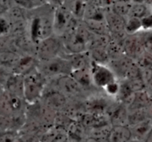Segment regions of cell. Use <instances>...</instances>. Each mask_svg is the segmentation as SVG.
I'll list each match as a JSON object with an SVG mask.
<instances>
[{
  "label": "cell",
  "instance_id": "obj_23",
  "mask_svg": "<svg viewBox=\"0 0 152 142\" xmlns=\"http://www.w3.org/2000/svg\"><path fill=\"white\" fill-rule=\"evenodd\" d=\"M146 11H147V8L145 5H142V4H137L134 7L130 8L129 14H131V17L141 20L142 18L146 16Z\"/></svg>",
  "mask_w": 152,
  "mask_h": 142
},
{
  "label": "cell",
  "instance_id": "obj_20",
  "mask_svg": "<svg viewBox=\"0 0 152 142\" xmlns=\"http://www.w3.org/2000/svg\"><path fill=\"white\" fill-rule=\"evenodd\" d=\"M107 25L110 31H112L113 33H119L125 30V23L122 18L119 15H111L108 17Z\"/></svg>",
  "mask_w": 152,
  "mask_h": 142
},
{
  "label": "cell",
  "instance_id": "obj_10",
  "mask_svg": "<svg viewBox=\"0 0 152 142\" xmlns=\"http://www.w3.org/2000/svg\"><path fill=\"white\" fill-rule=\"evenodd\" d=\"M43 104L53 111L62 110L66 105V98L60 91L53 90L42 95Z\"/></svg>",
  "mask_w": 152,
  "mask_h": 142
},
{
  "label": "cell",
  "instance_id": "obj_22",
  "mask_svg": "<svg viewBox=\"0 0 152 142\" xmlns=\"http://www.w3.org/2000/svg\"><path fill=\"white\" fill-rule=\"evenodd\" d=\"M127 33L129 35L135 34L137 32L142 30L141 20L138 18L131 17L127 23H125V28Z\"/></svg>",
  "mask_w": 152,
  "mask_h": 142
},
{
  "label": "cell",
  "instance_id": "obj_24",
  "mask_svg": "<svg viewBox=\"0 0 152 142\" xmlns=\"http://www.w3.org/2000/svg\"><path fill=\"white\" fill-rule=\"evenodd\" d=\"M140 39L145 52L152 55V31H146Z\"/></svg>",
  "mask_w": 152,
  "mask_h": 142
},
{
  "label": "cell",
  "instance_id": "obj_7",
  "mask_svg": "<svg viewBox=\"0 0 152 142\" xmlns=\"http://www.w3.org/2000/svg\"><path fill=\"white\" fill-rule=\"evenodd\" d=\"M57 88L66 98L78 97L83 88L70 74L60 76L57 79Z\"/></svg>",
  "mask_w": 152,
  "mask_h": 142
},
{
  "label": "cell",
  "instance_id": "obj_2",
  "mask_svg": "<svg viewBox=\"0 0 152 142\" xmlns=\"http://www.w3.org/2000/svg\"><path fill=\"white\" fill-rule=\"evenodd\" d=\"M46 79L35 68L24 76L23 83V98L25 101L33 104L42 97L44 91Z\"/></svg>",
  "mask_w": 152,
  "mask_h": 142
},
{
  "label": "cell",
  "instance_id": "obj_1",
  "mask_svg": "<svg viewBox=\"0 0 152 142\" xmlns=\"http://www.w3.org/2000/svg\"><path fill=\"white\" fill-rule=\"evenodd\" d=\"M94 38L87 29L83 28H73L65 36L63 47L70 55H81L89 50Z\"/></svg>",
  "mask_w": 152,
  "mask_h": 142
},
{
  "label": "cell",
  "instance_id": "obj_29",
  "mask_svg": "<svg viewBox=\"0 0 152 142\" xmlns=\"http://www.w3.org/2000/svg\"><path fill=\"white\" fill-rule=\"evenodd\" d=\"M11 1L10 0H0V13L5 12L10 8Z\"/></svg>",
  "mask_w": 152,
  "mask_h": 142
},
{
  "label": "cell",
  "instance_id": "obj_19",
  "mask_svg": "<svg viewBox=\"0 0 152 142\" xmlns=\"http://www.w3.org/2000/svg\"><path fill=\"white\" fill-rule=\"evenodd\" d=\"M148 119L145 109L128 110V126L133 127Z\"/></svg>",
  "mask_w": 152,
  "mask_h": 142
},
{
  "label": "cell",
  "instance_id": "obj_18",
  "mask_svg": "<svg viewBox=\"0 0 152 142\" xmlns=\"http://www.w3.org/2000/svg\"><path fill=\"white\" fill-rule=\"evenodd\" d=\"M20 57L13 51L0 52V64L3 66L14 68L20 60Z\"/></svg>",
  "mask_w": 152,
  "mask_h": 142
},
{
  "label": "cell",
  "instance_id": "obj_31",
  "mask_svg": "<svg viewBox=\"0 0 152 142\" xmlns=\"http://www.w3.org/2000/svg\"><path fill=\"white\" fill-rule=\"evenodd\" d=\"M146 113H147L148 118L152 121V101L151 102L150 104L148 106V107L146 108Z\"/></svg>",
  "mask_w": 152,
  "mask_h": 142
},
{
  "label": "cell",
  "instance_id": "obj_28",
  "mask_svg": "<svg viewBox=\"0 0 152 142\" xmlns=\"http://www.w3.org/2000/svg\"><path fill=\"white\" fill-rule=\"evenodd\" d=\"M16 2L20 5L26 8H32L39 4L38 0H16Z\"/></svg>",
  "mask_w": 152,
  "mask_h": 142
},
{
  "label": "cell",
  "instance_id": "obj_5",
  "mask_svg": "<svg viewBox=\"0 0 152 142\" xmlns=\"http://www.w3.org/2000/svg\"><path fill=\"white\" fill-rule=\"evenodd\" d=\"M36 55L39 60L46 61L60 56L63 42L58 37L50 36L36 44Z\"/></svg>",
  "mask_w": 152,
  "mask_h": 142
},
{
  "label": "cell",
  "instance_id": "obj_12",
  "mask_svg": "<svg viewBox=\"0 0 152 142\" xmlns=\"http://www.w3.org/2000/svg\"><path fill=\"white\" fill-rule=\"evenodd\" d=\"M23 83L24 76L13 73L6 78L5 82V90L23 98Z\"/></svg>",
  "mask_w": 152,
  "mask_h": 142
},
{
  "label": "cell",
  "instance_id": "obj_34",
  "mask_svg": "<svg viewBox=\"0 0 152 142\" xmlns=\"http://www.w3.org/2000/svg\"><path fill=\"white\" fill-rule=\"evenodd\" d=\"M64 142H78V141H76L75 139L69 137V136L68 135V137L65 139V141H64Z\"/></svg>",
  "mask_w": 152,
  "mask_h": 142
},
{
  "label": "cell",
  "instance_id": "obj_33",
  "mask_svg": "<svg viewBox=\"0 0 152 142\" xmlns=\"http://www.w3.org/2000/svg\"><path fill=\"white\" fill-rule=\"evenodd\" d=\"M5 80H6V78L5 77V74H4L3 71L0 69V85L5 83Z\"/></svg>",
  "mask_w": 152,
  "mask_h": 142
},
{
  "label": "cell",
  "instance_id": "obj_13",
  "mask_svg": "<svg viewBox=\"0 0 152 142\" xmlns=\"http://www.w3.org/2000/svg\"><path fill=\"white\" fill-rule=\"evenodd\" d=\"M67 137L68 133L65 129L54 126L41 135L40 142H64Z\"/></svg>",
  "mask_w": 152,
  "mask_h": 142
},
{
  "label": "cell",
  "instance_id": "obj_26",
  "mask_svg": "<svg viewBox=\"0 0 152 142\" xmlns=\"http://www.w3.org/2000/svg\"><path fill=\"white\" fill-rule=\"evenodd\" d=\"M11 26L8 20L4 17H0V36H6L8 32L11 31Z\"/></svg>",
  "mask_w": 152,
  "mask_h": 142
},
{
  "label": "cell",
  "instance_id": "obj_6",
  "mask_svg": "<svg viewBox=\"0 0 152 142\" xmlns=\"http://www.w3.org/2000/svg\"><path fill=\"white\" fill-rule=\"evenodd\" d=\"M90 67L93 86L96 87L104 89L107 85L117 80L113 71L104 64L93 61Z\"/></svg>",
  "mask_w": 152,
  "mask_h": 142
},
{
  "label": "cell",
  "instance_id": "obj_15",
  "mask_svg": "<svg viewBox=\"0 0 152 142\" xmlns=\"http://www.w3.org/2000/svg\"><path fill=\"white\" fill-rule=\"evenodd\" d=\"M70 75L79 83L82 88L90 87L93 85L91 72H90V67L87 68V66H85L73 69Z\"/></svg>",
  "mask_w": 152,
  "mask_h": 142
},
{
  "label": "cell",
  "instance_id": "obj_9",
  "mask_svg": "<svg viewBox=\"0 0 152 142\" xmlns=\"http://www.w3.org/2000/svg\"><path fill=\"white\" fill-rule=\"evenodd\" d=\"M71 23L72 17L68 11H57L53 19V33L58 36H66L73 29Z\"/></svg>",
  "mask_w": 152,
  "mask_h": 142
},
{
  "label": "cell",
  "instance_id": "obj_35",
  "mask_svg": "<svg viewBox=\"0 0 152 142\" xmlns=\"http://www.w3.org/2000/svg\"><path fill=\"white\" fill-rule=\"evenodd\" d=\"M130 142H142L141 141H138V140H135V139H132Z\"/></svg>",
  "mask_w": 152,
  "mask_h": 142
},
{
  "label": "cell",
  "instance_id": "obj_32",
  "mask_svg": "<svg viewBox=\"0 0 152 142\" xmlns=\"http://www.w3.org/2000/svg\"><path fill=\"white\" fill-rule=\"evenodd\" d=\"M142 142H152V129L150 130L148 134L146 135L145 138L143 140Z\"/></svg>",
  "mask_w": 152,
  "mask_h": 142
},
{
  "label": "cell",
  "instance_id": "obj_27",
  "mask_svg": "<svg viewBox=\"0 0 152 142\" xmlns=\"http://www.w3.org/2000/svg\"><path fill=\"white\" fill-rule=\"evenodd\" d=\"M142 29L145 31H152V14L146 15L141 19Z\"/></svg>",
  "mask_w": 152,
  "mask_h": 142
},
{
  "label": "cell",
  "instance_id": "obj_16",
  "mask_svg": "<svg viewBox=\"0 0 152 142\" xmlns=\"http://www.w3.org/2000/svg\"><path fill=\"white\" fill-rule=\"evenodd\" d=\"M110 124L114 125H128V108L125 104H119L109 114Z\"/></svg>",
  "mask_w": 152,
  "mask_h": 142
},
{
  "label": "cell",
  "instance_id": "obj_11",
  "mask_svg": "<svg viewBox=\"0 0 152 142\" xmlns=\"http://www.w3.org/2000/svg\"><path fill=\"white\" fill-rule=\"evenodd\" d=\"M133 139L131 128L128 125H114L104 142H130Z\"/></svg>",
  "mask_w": 152,
  "mask_h": 142
},
{
  "label": "cell",
  "instance_id": "obj_8",
  "mask_svg": "<svg viewBox=\"0 0 152 142\" xmlns=\"http://www.w3.org/2000/svg\"><path fill=\"white\" fill-rule=\"evenodd\" d=\"M122 51L125 56L132 60H137L145 52L140 36L128 35L122 42Z\"/></svg>",
  "mask_w": 152,
  "mask_h": 142
},
{
  "label": "cell",
  "instance_id": "obj_30",
  "mask_svg": "<svg viewBox=\"0 0 152 142\" xmlns=\"http://www.w3.org/2000/svg\"><path fill=\"white\" fill-rule=\"evenodd\" d=\"M80 142H103V141H102L99 140V139L87 135L85 138H83Z\"/></svg>",
  "mask_w": 152,
  "mask_h": 142
},
{
  "label": "cell",
  "instance_id": "obj_17",
  "mask_svg": "<svg viewBox=\"0 0 152 142\" xmlns=\"http://www.w3.org/2000/svg\"><path fill=\"white\" fill-rule=\"evenodd\" d=\"M130 128L132 133L133 139L143 141L146 135L152 129V121L147 119L137 125L130 127Z\"/></svg>",
  "mask_w": 152,
  "mask_h": 142
},
{
  "label": "cell",
  "instance_id": "obj_21",
  "mask_svg": "<svg viewBox=\"0 0 152 142\" xmlns=\"http://www.w3.org/2000/svg\"><path fill=\"white\" fill-rule=\"evenodd\" d=\"M9 130L17 131L14 118L0 115V133Z\"/></svg>",
  "mask_w": 152,
  "mask_h": 142
},
{
  "label": "cell",
  "instance_id": "obj_25",
  "mask_svg": "<svg viewBox=\"0 0 152 142\" xmlns=\"http://www.w3.org/2000/svg\"><path fill=\"white\" fill-rule=\"evenodd\" d=\"M119 89H120V83L116 80V81L113 82L110 84L107 85L104 88V91L105 92L106 95L111 97H117L118 94H119Z\"/></svg>",
  "mask_w": 152,
  "mask_h": 142
},
{
  "label": "cell",
  "instance_id": "obj_4",
  "mask_svg": "<svg viewBox=\"0 0 152 142\" xmlns=\"http://www.w3.org/2000/svg\"><path fill=\"white\" fill-rule=\"evenodd\" d=\"M25 100L4 90L0 95V115L9 117L22 115Z\"/></svg>",
  "mask_w": 152,
  "mask_h": 142
},
{
  "label": "cell",
  "instance_id": "obj_14",
  "mask_svg": "<svg viewBox=\"0 0 152 142\" xmlns=\"http://www.w3.org/2000/svg\"><path fill=\"white\" fill-rule=\"evenodd\" d=\"M151 102L150 95L145 90L138 91L134 92L132 100L127 108L128 110L146 109Z\"/></svg>",
  "mask_w": 152,
  "mask_h": 142
},
{
  "label": "cell",
  "instance_id": "obj_3",
  "mask_svg": "<svg viewBox=\"0 0 152 142\" xmlns=\"http://www.w3.org/2000/svg\"><path fill=\"white\" fill-rule=\"evenodd\" d=\"M45 77H60L71 74L72 68L68 59L57 57L46 61H41L37 66Z\"/></svg>",
  "mask_w": 152,
  "mask_h": 142
}]
</instances>
